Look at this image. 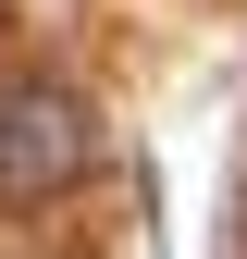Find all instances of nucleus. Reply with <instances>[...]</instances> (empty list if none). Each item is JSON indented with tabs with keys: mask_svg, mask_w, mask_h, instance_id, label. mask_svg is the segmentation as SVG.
Masks as SVG:
<instances>
[{
	"mask_svg": "<svg viewBox=\"0 0 247 259\" xmlns=\"http://www.w3.org/2000/svg\"><path fill=\"white\" fill-rule=\"evenodd\" d=\"M99 160V111L62 74H0V210H50Z\"/></svg>",
	"mask_w": 247,
	"mask_h": 259,
	"instance_id": "obj_1",
	"label": "nucleus"
}]
</instances>
